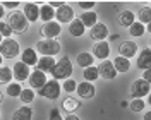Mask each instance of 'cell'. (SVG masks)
Instances as JSON below:
<instances>
[{"label": "cell", "instance_id": "1", "mask_svg": "<svg viewBox=\"0 0 151 120\" xmlns=\"http://www.w3.org/2000/svg\"><path fill=\"white\" fill-rule=\"evenodd\" d=\"M74 72V67H72V62H70V58L69 57H62L55 65H53V69H52V77L58 81V79H70V75Z\"/></svg>", "mask_w": 151, "mask_h": 120}, {"label": "cell", "instance_id": "2", "mask_svg": "<svg viewBox=\"0 0 151 120\" xmlns=\"http://www.w3.org/2000/svg\"><path fill=\"white\" fill-rule=\"evenodd\" d=\"M7 24L10 26L12 29V33H26L28 31V19L24 17V14L21 12V10H14V12H10L9 17H7Z\"/></svg>", "mask_w": 151, "mask_h": 120}, {"label": "cell", "instance_id": "3", "mask_svg": "<svg viewBox=\"0 0 151 120\" xmlns=\"http://www.w3.org/2000/svg\"><path fill=\"white\" fill-rule=\"evenodd\" d=\"M36 52L41 53V57H53L60 52L58 40H40L36 43Z\"/></svg>", "mask_w": 151, "mask_h": 120}, {"label": "cell", "instance_id": "4", "mask_svg": "<svg viewBox=\"0 0 151 120\" xmlns=\"http://www.w3.org/2000/svg\"><path fill=\"white\" fill-rule=\"evenodd\" d=\"M21 53V46L16 40H12V38H5V40H2V43H0V55L2 58H16V57Z\"/></svg>", "mask_w": 151, "mask_h": 120}, {"label": "cell", "instance_id": "5", "mask_svg": "<svg viewBox=\"0 0 151 120\" xmlns=\"http://www.w3.org/2000/svg\"><path fill=\"white\" fill-rule=\"evenodd\" d=\"M60 93H62V88H60L58 81L52 79V81H47L45 83V86L38 91V94L43 96V98H47V100H57L60 96Z\"/></svg>", "mask_w": 151, "mask_h": 120}, {"label": "cell", "instance_id": "6", "mask_svg": "<svg viewBox=\"0 0 151 120\" xmlns=\"http://www.w3.org/2000/svg\"><path fill=\"white\" fill-rule=\"evenodd\" d=\"M150 91H151V86L144 79H137L131 86V94H132L134 100H142V98L150 96Z\"/></svg>", "mask_w": 151, "mask_h": 120}, {"label": "cell", "instance_id": "7", "mask_svg": "<svg viewBox=\"0 0 151 120\" xmlns=\"http://www.w3.org/2000/svg\"><path fill=\"white\" fill-rule=\"evenodd\" d=\"M62 33V24H58L57 21H50L45 22L41 28H40V34L45 36V40H57Z\"/></svg>", "mask_w": 151, "mask_h": 120}, {"label": "cell", "instance_id": "8", "mask_svg": "<svg viewBox=\"0 0 151 120\" xmlns=\"http://www.w3.org/2000/svg\"><path fill=\"white\" fill-rule=\"evenodd\" d=\"M93 58H98V60H106L108 55H110V45L108 41H96L93 45V52H91Z\"/></svg>", "mask_w": 151, "mask_h": 120}, {"label": "cell", "instance_id": "9", "mask_svg": "<svg viewBox=\"0 0 151 120\" xmlns=\"http://www.w3.org/2000/svg\"><path fill=\"white\" fill-rule=\"evenodd\" d=\"M136 53H137V45L131 40H125L119 45V57H124V58L131 60L132 57H136Z\"/></svg>", "mask_w": 151, "mask_h": 120}, {"label": "cell", "instance_id": "10", "mask_svg": "<svg viewBox=\"0 0 151 120\" xmlns=\"http://www.w3.org/2000/svg\"><path fill=\"white\" fill-rule=\"evenodd\" d=\"M89 36L96 43V41H106V38L110 36V33H108V28L105 26L103 22H96L91 28V31H89Z\"/></svg>", "mask_w": 151, "mask_h": 120}, {"label": "cell", "instance_id": "11", "mask_svg": "<svg viewBox=\"0 0 151 120\" xmlns=\"http://www.w3.org/2000/svg\"><path fill=\"white\" fill-rule=\"evenodd\" d=\"M55 17H57V22L60 24V22H72L74 21V9L70 7V5H67V4H64L62 7H58L55 12Z\"/></svg>", "mask_w": 151, "mask_h": 120}, {"label": "cell", "instance_id": "12", "mask_svg": "<svg viewBox=\"0 0 151 120\" xmlns=\"http://www.w3.org/2000/svg\"><path fill=\"white\" fill-rule=\"evenodd\" d=\"M76 93H77V96L83 98V100H91V98L94 96V93H96V88H94L93 83H86V81H83L81 84H77Z\"/></svg>", "mask_w": 151, "mask_h": 120}, {"label": "cell", "instance_id": "13", "mask_svg": "<svg viewBox=\"0 0 151 120\" xmlns=\"http://www.w3.org/2000/svg\"><path fill=\"white\" fill-rule=\"evenodd\" d=\"M29 81V88L31 89H41L45 83H47V74H43L41 70H33L28 77Z\"/></svg>", "mask_w": 151, "mask_h": 120}, {"label": "cell", "instance_id": "14", "mask_svg": "<svg viewBox=\"0 0 151 120\" xmlns=\"http://www.w3.org/2000/svg\"><path fill=\"white\" fill-rule=\"evenodd\" d=\"M21 12L24 14V17L28 19V22H36L38 19H40V7H38L36 4H33V2L24 4V9L21 10Z\"/></svg>", "mask_w": 151, "mask_h": 120}, {"label": "cell", "instance_id": "15", "mask_svg": "<svg viewBox=\"0 0 151 120\" xmlns=\"http://www.w3.org/2000/svg\"><path fill=\"white\" fill-rule=\"evenodd\" d=\"M29 67L24 65L22 62H17L12 69V77H16V83H22V81H28L29 77Z\"/></svg>", "mask_w": 151, "mask_h": 120}, {"label": "cell", "instance_id": "16", "mask_svg": "<svg viewBox=\"0 0 151 120\" xmlns=\"http://www.w3.org/2000/svg\"><path fill=\"white\" fill-rule=\"evenodd\" d=\"M98 74L101 75L103 79H115L117 77V72H115V69H113V64L110 60H103L101 64L98 65Z\"/></svg>", "mask_w": 151, "mask_h": 120}, {"label": "cell", "instance_id": "17", "mask_svg": "<svg viewBox=\"0 0 151 120\" xmlns=\"http://www.w3.org/2000/svg\"><path fill=\"white\" fill-rule=\"evenodd\" d=\"M55 64L57 62L53 57H41V58H38V64L35 67H36V70H41L43 74H47V72H52Z\"/></svg>", "mask_w": 151, "mask_h": 120}, {"label": "cell", "instance_id": "18", "mask_svg": "<svg viewBox=\"0 0 151 120\" xmlns=\"http://www.w3.org/2000/svg\"><path fill=\"white\" fill-rule=\"evenodd\" d=\"M137 67L146 70V69H151V50L150 48H142L137 55Z\"/></svg>", "mask_w": 151, "mask_h": 120}, {"label": "cell", "instance_id": "19", "mask_svg": "<svg viewBox=\"0 0 151 120\" xmlns=\"http://www.w3.org/2000/svg\"><path fill=\"white\" fill-rule=\"evenodd\" d=\"M21 62L24 65H36L38 64V53L36 50H33V48H26V50H22L21 52Z\"/></svg>", "mask_w": 151, "mask_h": 120}, {"label": "cell", "instance_id": "20", "mask_svg": "<svg viewBox=\"0 0 151 120\" xmlns=\"http://www.w3.org/2000/svg\"><path fill=\"white\" fill-rule=\"evenodd\" d=\"M113 69H115V72L119 74H125V72H129V69H131V60H127V58H124V57H115L113 58Z\"/></svg>", "mask_w": 151, "mask_h": 120}, {"label": "cell", "instance_id": "21", "mask_svg": "<svg viewBox=\"0 0 151 120\" xmlns=\"http://www.w3.org/2000/svg\"><path fill=\"white\" fill-rule=\"evenodd\" d=\"M79 21L83 22L84 28H93L94 24L98 22V16H96V12H93V10H86V12L81 14Z\"/></svg>", "mask_w": 151, "mask_h": 120}, {"label": "cell", "instance_id": "22", "mask_svg": "<svg viewBox=\"0 0 151 120\" xmlns=\"http://www.w3.org/2000/svg\"><path fill=\"white\" fill-rule=\"evenodd\" d=\"M12 119L14 120H31L33 119V110H31V106H28V105L19 106L17 110L14 111Z\"/></svg>", "mask_w": 151, "mask_h": 120}, {"label": "cell", "instance_id": "23", "mask_svg": "<svg viewBox=\"0 0 151 120\" xmlns=\"http://www.w3.org/2000/svg\"><path fill=\"white\" fill-rule=\"evenodd\" d=\"M134 21H136V16H134L132 10H122V12L119 14V24L124 26V28H129Z\"/></svg>", "mask_w": 151, "mask_h": 120}, {"label": "cell", "instance_id": "24", "mask_svg": "<svg viewBox=\"0 0 151 120\" xmlns=\"http://www.w3.org/2000/svg\"><path fill=\"white\" fill-rule=\"evenodd\" d=\"M40 19L43 22H50L55 19V9H52L48 4H43V7L40 9Z\"/></svg>", "mask_w": 151, "mask_h": 120}, {"label": "cell", "instance_id": "25", "mask_svg": "<svg viewBox=\"0 0 151 120\" xmlns=\"http://www.w3.org/2000/svg\"><path fill=\"white\" fill-rule=\"evenodd\" d=\"M84 31H86V28L83 26V22H81L79 19L74 17V21L69 24V33H70V36H83Z\"/></svg>", "mask_w": 151, "mask_h": 120}, {"label": "cell", "instance_id": "26", "mask_svg": "<svg viewBox=\"0 0 151 120\" xmlns=\"http://www.w3.org/2000/svg\"><path fill=\"white\" fill-rule=\"evenodd\" d=\"M77 64L81 65L83 69H88V67H91L93 65V62H94V58H93V55L89 53V52H81L79 55H77Z\"/></svg>", "mask_w": 151, "mask_h": 120}, {"label": "cell", "instance_id": "27", "mask_svg": "<svg viewBox=\"0 0 151 120\" xmlns=\"http://www.w3.org/2000/svg\"><path fill=\"white\" fill-rule=\"evenodd\" d=\"M129 33H131V36L139 38V36H142V34L146 33V26H144V24H141L139 21H134L131 26H129Z\"/></svg>", "mask_w": 151, "mask_h": 120}, {"label": "cell", "instance_id": "28", "mask_svg": "<svg viewBox=\"0 0 151 120\" xmlns=\"http://www.w3.org/2000/svg\"><path fill=\"white\" fill-rule=\"evenodd\" d=\"M62 108H64L67 113H74V111L79 108V101H77L76 98H72V96H69V98H65V100H64V103H62Z\"/></svg>", "mask_w": 151, "mask_h": 120}, {"label": "cell", "instance_id": "29", "mask_svg": "<svg viewBox=\"0 0 151 120\" xmlns=\"http://www.w3.org/2000/svg\"><path fill=\"white\" fill-rule=\"evenodd\" d=\"M12 69L9 67H0V84H10L12 83Z\"/></svg>", "mask_w": 151, "mask_h": 120}, {"label": "cell", "instance_id": "30", "mask_svg": "<svg viewBox=\"0 0 151 120\" xmlns=\"http://www.w3.org/2000/svg\"><path fill=\"white\" fill-rule=\"evenodd\" d=\"M98 67H94V65H91V67H88V69H84V81L86 83H93V81H96L98 79Z\"/></svg>", "mask_w": 151, "mask_h": 120}, {"label": "cell", "instance_id": "31", "mask_svg": "<svg viewBox=\"0 0 151 120\" xmlns=\"http://www.w3.org/2000/svg\"><path fill=\"white\" fill-rule=\"evenodd\" d=\"M35 91L33 89H29V88H26V89H22L21 91V94H19V98H21V101L24 103V105H28V103H33V100H35Z\"/></svg>", "mask_w": 151, "mask_h": 120}, {"label": "cell", "instance_id": "32", "mask_svg": "<svg viewBox=\"0 0 151 120\" xmlns=\"http://www.w3.org/2000/svg\"><path fill=\"white\" fill-rule=\"evenodd\" d=\"M21 91H22V86H21V83H10V84H7V89H5V93H7L9 96H12V98L19 96V94H21Z\"/></svg>", "mask_w": 151, "mask_h": 120}, {"label": "cell", "instance_id": "33", "mask_svg": "<svg viewBox=\"0 0 151 120\" xmlns=\"http://www.w3.org/2000/svg\"><path fill=\"white\" fill-rule=\"evenodd\" d=\"M144 106H146V101L144 100H132L129 103V108H131L134 113H139V111L144 110Z\"/></svg>", "mask_w": 151, "mask_h": 120}, {"label": "cell", "instance_id": "34", "mask_svg": "<svg viewBox=\"0 0 151 120\" xmlns=\"http://www.w3.org/2000/svg\"><path fill=\"white\" fill-rule=\"evenodd\" d=\"M139 22L141 24H150L151 22V9L150 7L141 9V12H139Z\"/></svg>", "mask_w": 151, "mask_h": 120}, {"label": "cell", "instance_id": "35", "mask_svg": "<svg viewBox=\"0 0 151 120\" xmlns=\"http://www.w3.org/2000/svg\"><path fill=\"white\" fill-rule=\"evenodd\" d=\"M60 88H62V89H64L65 93H69V94H70V93H74V91H76V88H77V83H76L74 79L70 77V79H65V81H64V84H62Z\"/></svg>", "mask_w": 151, "mask_h": 120}, {"label": "cell", "instance_id": "36", "mask_svg": "<svg viewBox=\"0 0 151 120\" xmlns=\"http://www.w3.org/2000/svg\"><path fill=\"white\" fill-rule=\"evenodd\" d=\"M0 34L4 36V40L12 36V29H10V26L7 22H0Z\"/></svg>", "mask_w": 151, "mask_h": 120}, {"label": "cell", "instance_id": "37", "mask_svg": "<svg viewBox=\"0 0 151 120\" xmlns=\"http://www.w3.org/2000/svg\"><path fill=\"white\" fill-rule=\"evenodd\" d=\"M48 120H64V119H62L60 111L57 110V108H52V110H50V119Z\"/></svg>", "mask_w": 151, "mask_h": 120}, {"label": "cell", "instance_id": "38", "mask_svg": "<svg viewBox=\"0 0 151 120\" xmlns=\"http://www.w3.org/2000/svg\"><path fill=\"white\" fill-rule=\"evenodd\" d=\"M2 7L4 9H17L19 2H2Z\"/></svg>", "mask_w": 151, "mask_h": 120}, {"label": "cell", "instance_id": "39", "mask_svg": "<svg viewBox=\"0 0 151 120\" xmlns=\"http://www.w3.org/2000/svg\"><path fill=\"white\" fill-rule=\"evenodd\" d=\"M94 5H96L94 2H79V7L81 9H93Z\"/></svg>", "mask_w": 151, "mask_h": 120}, {"label": "cell", "instance_id": "40", "mask_svg": "<svg viewBox=\"0 0 151 120\" xmlns=\"http://www.w3.org/2000/svg\"><path fill=\"white\" fill-rule=\"evenodd\" d=\"M142 79H144L146 83H150V81H151V69H146V70H144V75H142Z\"/></svg>", "mask_w": 151, "mask_h": 120}, {"label": "cell", "instance_id": "41", "mask_svg": "<svg viewBox=\"0 0 151 120\" xmlns=\"http://www.w3.org/2000/svg\"><path fill=\"white\" fill-rule=\"evenodd\" d=\"M64 120H81V119L74 113H67V117H64Z\"/></svg>", "mask_w": 151, "mask_h": 120}, {"label": "cell", "instance_id": "42", "mask_svg": "<svg viewBox=\"0 0 151 120\" xmlns=\"http://www.w3.org/2000/svg\"><path fill=\"white\" fill-rule=\"evenodd\" d=\"M48 5H50L52 9H53V7H62V5H64V2H50Z\"/></svg>", "mask_w": 151, "mask_h": 120}, {"label": "cell", "instance_id": "43", "mask_svg": "<svg viewBox=\"0 0 151 120\" xmlns=\"http://www.w3.org/2000/svg\"><path fill=\"white\" fill-rule=\"evenodd\" d=\"M119 36H120V34H112V36H110V40H112V41H117V40H119Z\"/></svg>", "mask_w": 151, "mask_h": 120}, {"label": "cell", "instance_id": "44", "mask_svg": "<svg viewBox=\"0 0 151 120\" xmlns=\"http://www.w3.org/2000/svg\"><path fill=\"white\" fill-rule=\"evenodd\" d=\"M144 120H151V111H146V115H144Z\"/></svg>", "mask_w": 151, "mask_h": 120}, {"label": "cell", "instance_id": "45", "mask_svg": "<svg viewBox=\"0 0 151 120\" xmlns=\"http://www.w3.org/2000/svg\"><path fill=\"white\" fill-rule=\"evenodd\" d=\"M4 14H5V12H4V7H2V4H0V21H2V17H4Z\"/></svg>", "mask_w": 151, "mask_h": 120}, {"label": "cell", "instance_id": "46", "mask_svg": "<svg viewBox=\"0 0 151 120\" xmlns=\"http://www.w3.org/2000/svg\"><path fill=\"white\" fill-rule=\"evenodd\" d=\"M120 106H122V108H125V106H129V101H125V100H124V101L120 103Z\"/></svg>", "mask_w": 151, "mask_h": 120}, {"label": "cell", "instance_id": "47", "mask_svg": "<svg viewBox=\"0 0 151 120\" xmlns=\"http://www.w3.org/2000/svg\"><path fill=\"white\" fill-rule=\"evenodd\" d=\"M2 100H4V93L0 91V103H2Z\"/></svg>", "mask_w": 151, "mask_h": 120}, {"label": "cell", "instance_id": "48", "mask_svg": "<svg viewBox=\"0 0 151 120\" xmlns=\"http://www.w3.org/2000/svg\"><path fill=\"white\" fill-rule=\"evenodd\" d=\"M0 65H2V55H0Z\"/></svg>", "mask_w": 151, "mask_h": 120}, {"label": "cell", "instance_id": "49", "mask_svg": "<svg viewBox=\"0 0 151 120\" xmlns=\"http://www.w3.org/2000/svg\"><path fill=\"white\" fill-rule=\"evenodd\" d=\"M0 43H2V34H0Z\"/></svg>", "mask_w": 151, "mask_h": 120}]
</instances>
